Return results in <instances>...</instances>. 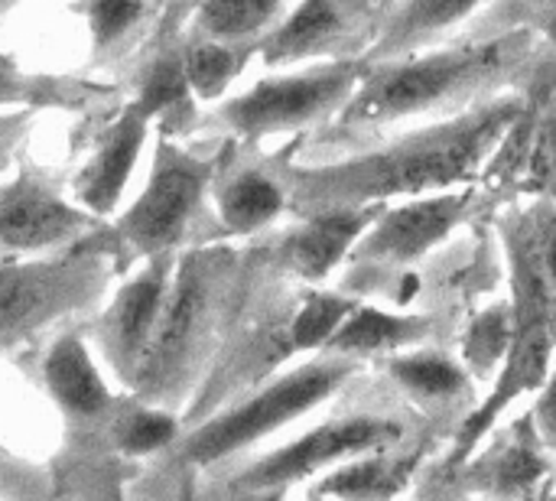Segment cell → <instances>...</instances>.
<instances>
[{"mask_svg":"<svg viewBox=\"0 0 556 501\" xmlns=\"http://www.w3.org/2000/svg\"><path fill=\"white\" fill-rule=\"evenodd\" d=\"M511 274V346L492 394L463 424L456 460L463 463L495 421L554 375L556 355V202L534 199L498 222Z\"/></svg>","mask_w":556,"mask_h":501,"instance_id":"3957f363","label":"cell"},{"mask_svg":"<svg viewBox=\"0 0 556 501\" xmlns=\"http://www.w3.org/2000/svg\"><path fill=\"white\" fill-rule=\"evenodd\" d=\"M515 26H528L556 52V0H515Z\"/></svg>","mask_w":556,"mask_h":501,"instance_id":"1f68e13d","label":"cell"},{"mask_svg":"<svg viewBox=\"0 0 556 501\" xmlns=\"http://www.w3.org/2000/svg\"><path fill=\"white\" fill-rule=\"evenodd\" d=\"M26 127V114H13V117H0V173L7 170L10 163V150H13V140L20 137V130Z\"/></svg>","mask_w":556,"mask_h":501,"instance_id":"836d02e7","label":"cell"},{"mask_svg":"<svg viewBox=\"0 0 556 501\" xmlns=\"http://www.w3.org/2000/svg\"><path fill=\"white\" fill-rule=\"evenodd\" d=\"M388 378L420 404H456L469 394V368L437 349H407L384 362Z\"/></svg>","mask_w":556,"mask_h":501,"instance_id":"cb8c5ba5","label":"cell"},{"mask_svg":"<svg viewBox=\"0 0 556 501\" xmlns=\"http://www.w3.org/2000/svg\"><path fill=\"white\" fill-rule=\"evenodd\" d=\"M283 0H192V33L218 42H261L280 23Z\"/></svg>","mask_w":556,"mask_h":501,"instance_id":"d4e9b609","label":"cell"},{"mask_svg":"<svg viewBox=\"0 0 556 501\" xmlns=\"http://www.w3.org/2000/svg\"><path fill=\"white\" fill-rule=\"evenodd\" d=\"M306 501H332V499H326V496H319V492H309V499Z\"/></svg>","mask_w":556,"mask_h":501,"instance_id":"d590c367","label":"cell"},{"mask_svg":"<svg viewBox=\"0 0 556 501\" xmlns=\"http://www.w3.org/2000/svg\"><path fill=\"white\" fill-rule=\"evenodd\" d=\"M534 427L544 447L556 450V372L544 381V388L538 391V404H534Z\"/></svg>","mask_w":556,"mask_h":501,"instance_id":"d6a6232c","label":"cell"},{"mask_svg":"<svg viewBox=\"0 0 556 501\" xmlns=\"http://www.w3.org/2000/svg\"><path fill=\"white\" fill-rule=\"evenodd\" d=\"M179 427L182 421L169 408L137 398L127 408H121L117 417L111 421V440L117 453L130 460H143V456L166 450L179 437Z\"/></svg>","mask_w":556,"mask_h":501,"instance_id":"83f0119b","label":"cell"},{"mask_svg":"<svg viewBox=\"0 0 556 501\" xmlns=\"http://www.w3.org/2000/svg\"><path fill=\"white\" fill-rule=\"evenodd\" d=\"M368 75V59H323L290 72H270L244 95L222 101L208 121L235 140L254 143L274 134L306 130L336 117Z\"/></svg>","mask_w":556,"mask_h":501,"instance_id":"8992f818","label":"cell"},{"mask_svg":"<svg viewBox=\"0 0 556 501\" xmlns=\"http://www.w3.org/2000/svg\"><path fill=\"white\" fill-rule=\"evenodd\" d=\"M482 183L502 196L556 202V101L531 98L528 111L485 166Z\"/></svg>","mask_w":556,"mask_h":501,"instance_id":"9a60e30c","label":"cell"},{"mask_svg":"<svg viewBox=\"0 0 556 501\" xmlns=\"http://www.w3.org/2000/svg\"><path fill=\"white\" fill-rule=\"evenodd\" d=\"M414 469L417 456H391L388 450H375L319 476L313 492L339 501H394L410 483Z\"/></svg>","mask_w":556,"mask_h":501,"instance_id":"603a6c76","label":"cell"},{"mask_svg":"<svg viewBox=\"0 0 556 501\" xmlns=\"http://www.w3.org/2000/svg\"><path fill=\"white\" fill-rule=\"evenodd\" d=\"M378 0H300L257 46L270 68L365 55L384 20Z\"/></svg>","mask_w":556,"mask_h":501,"instance_id":"8fae6325","label":"cell"},{"mask_svg":"<svg viewBox=\"0 0 556 501\" xmlns=\"http://www.w3.org/2000/svg\"><path fill=\"white\" fill-rule=\"evenodd\" d=\"M225 153H192L179 147L169 134H160L153 170L143 186V192L134 199V205L108 228V238L114 245L117 264L130 251V258H163L179 254V245L186 241L218 170Z\"/></svg>","mask_w":556,"mask_h":501,"instance_id":"ba28073f","label":"cell"},{"mask_svg":"<svg viewBox=\"0 0 556 501\" xmlns=\"http://www.w3.org/2000/svg\"><path fill=\"white\" fill-rule=\"evenodd\" d=\"M147 0H78L75 10L88 20L91 33V49L94 55H104L114 49L143 16H147Z\"/></svg>","mask_w":556,"mask_h":501,"instance_id":"f546056e","label":"cell"},{"mask_svg":"<svg viewBox=\"0 0 556 501\" xmlns=\"http://www.w3.org/2000/svg\"><path fill=\"white\" fill-rule=\"evenodd\" d=\"M235 264L238 254L231 248H192L179 254L160 323L130 378L134 398L166 408L182 391L218 323Z\"/></svg>","mask_w":556,"mask_h":501,"instance_id":"277c9868","label":"cell"},{"mask_svg":"<svg viewBox=\"0 0 556 501\" xmlns=\"http://www.w3.org/2000/svg\"><path fill=\"white\" fill-rule=\"evenodd\" d=\"M482 209V189L463 186L450 192L388 202L381 218L352 251V267H410L446 245L459 225Z\"/></svg>","mask_w":556,"mask_h":501,"instance_id":"30bf717a","label":"cell"},{"mask_svg":"<svg viewBox=\"0 0 556 501\" xmlns=\"http://www.w3.org/2000/svg\"><path fill=\"white\" fill-rule=\"evenodd\" d=\"M388 202L352 205V209H326L316 215H303L296 228H290L274 248V264L287 277H296L309 287L326 284L342 264H349L358 241L381 218Z\"/></svg>","mask_w":556,"mask_h":501,"instance_id":"5bb4252c","label":"cell"},{"mask_svg":"<svg viewBox=\"0 0 556 501\" xmlns=\"http://www.w3.org/2000/svg\"><path fill=\"white\" fill-rule=\"evenodd\" d=\"M404 440V427L391 417H371V414H352L329 424L313 427L309 434L283 443L280 450L267 453L254 466H248L238 476V486L248 492H277L300 486L313 476H326L329 469L375 453L391 450Z\"/></svg>","mask_w":556,"mask_h":501,"instance_id":"9c48e42d","label":"cell"},{"mask_svg":"<svg viewBox=\"0 0 556 501\" xmlns=\"http://www.w3.org/2000/svg\"><path fill=\"white\" fill-rule=\"evenodd\" d=\"M362 300L332 293V290H309L296 313L287 320L283 336H280V352L283 359L290 355H306V352H326L329 339L336 329L345 323V316L358 306Z\"/></svg>","mask_w":556,"mask_h":501,"instance_id":"4316f807","label":"cell"},{"mask_svg":"<svg viewBox=\"0 0 556 501\" xmlns=\"http://www.w3.org/2000/svg\"><path fill=\"white\" fill-rule=\"evenodd\" d=\"M433 333L430 316H410V313H388L368 303H358L345 323L336 329V336L326 346V355L339 359H371V355H397L407 349H417Z\"/></svg>","mask_w":556,"mask_h":501,"instance_id":"d6986e66","label":"cell"},{"mask_svg":"<svg viewBox=\"0 0 556 501\" xmlns=\"http://www.w3.org/2000/svg\"><path fill=\"white\" fill-rule=\"evenodd\" d=\"M10 7H13V0H0V16H3V13H7Z\"/></svg>","mask_w":556,"mask_h":501,"instance_id":"e575fe53","label":"cell"},{"mask_svg":"<svg viewBox=\"0 0 556 501\" xmlns=\"http://www.w3.org/2000/svg\"><path fill=\"white\" fill-rule=\"evenodd\" d=\"M225 156H228V150H225ZM212 196H215L222 231L231 238L257 235L290 209L283 170L277 173L270 166H254V163L225 166V160H222V170L212 183Z\"/></svg>","mask_w":556,"mask_h":501,"instance_id":"e0dca14e","label":"cell"},{"mask_svg":"<svg viewBox=\"0 0 556 501\" xmlns=\"http://www.w3.org/2000/svg\"><path fill=\"white\" fill-rule=\"evenodd\" d=\"M117 267L114 245L98 228L52 258L0 261V349H13L65 313L94 303Z\"/></svg>","mask_w":556,"mask_h":501,"instance_id":"5b68a950","label":"cell"},{"mask_svg":"<svg viewBox=\"0 0 556 501\" xmlns=\"http://www.w3.org/2000/svg\"><path fill=\"white\" fill-rule=\"evenodd\" d=\"M98 222L78 202H68L59 183L36 166H20L0 186V248L10 254L62 251L88 238Z\"/></svg>","mask_w":556,"mask_h":501,"instance_id":"7c38bea8","label":"cell"},{"mask_svg":"<svg viewBox=\"0 0 556 501\" xmlns=\"http://www.w3.org/2000/svg\"><path fill=\"white\" fill-rule=\"evenodd\" d=\"M538 33L511 26L489 39L417 49L397 59L368 62V75L352 101L336 114L339 127H384L424 114H463L479 95L518 78L538 59Z\"/></svg>","mask_w":556,"mask_h":501,"instance_id":"7a4b0ae2","label":"cell"},{"mask_svg":"<svg viewBox=\"0 0 556 501\" xmlns=\"http://www.w3.org/2000/svg\"><path fill=\"white\" fill-rule=\"evenodd\" d=\"M528 95H492L463 114L410 130L384 150L326 166H283L290 212L375 205L479 186L495 150L528 111Z\"/></svg>","mask_w":556,"mask_h":501,"instance_id":"6da1fadb","label":"cell"},{"mask_svg":"<svg viewBox=\"0 0 556 501\" xmlns=\"http://www.w3.org/2000/svg\"><path fill=\"white\" fill-rule=\"evenodd\" d=\"M192 98L195 95L182 65V39L169 36L140 65L134 82V101L153 117V124H160V134H169L179 121H192Z\"/></svg>","mask_w":556,"mask_h":501,"instance_id":"44dd1931","label":"cell"},{"mask_svg":"<svg viewBox=\"0 0 556 501\" xmlns=\"http://www.w3.org/2000/svg\"><path fill=\"white\" fill-rule=\"evenodd\" d=\"M150 127H153V117L130 98L124 111L101 130L91 160L72 179L75 202L85 212H91L94 218H108L117 212L127 192V183L137 170L140 150L150 137Z\"/></svg>","mask_w":556,"mask_h":501,"instance_id":"2e32d148","label":"cell"},{"mask_svg":"<svg viewBox=\"0 0 556 501\" xmlns=\"http://www.w3.org/2000/svg\"><path fill=\"white\" fill-rule=\"evenodd\" d=\"M541 473H544V463L531 447H511V450H505V456L495 460L489 483H492V489L511 496V492L534 486L541 479Z\"/></svg>","mask_w":556,"mask_h":501,"instance_id":"4dcf8cb0","label":"cell"},{"mask_svg":"<svg viewBox=\"0 0 556 501\" xmlns=\"http://www.w3.org/2000/svg\"><path fill=\"white\" fill-rule=\"evenodd\" d=\"M114 85L75 78V75H49V72H26L7 52H0V108H55V111H85L98 98L114 95Z\"/></svg>","mask_w":556,"mask_h":501,"instance_id":"7402d4cb","label":"cell"},{"mask_svg":"<svg viewBox=\"0 0 556 501\" xmlns=\"http://www.w3.org/2000/svg\"><path fill=\"white\" fill-rule=\"evenodd\" d=\"M355 372L358 362L323 352V359H309L290 368L287 375H277L241 404L199 424L182 440V460L195 466H212L267 440L270 434L290 427L293 421L326 404Z\"/></svg>","mask_w":556,"mask_h":501,"instance_id":"52a82bcc","label":"cell"},{"mask_svg":"<svg viewBox=\"0 0 556 501\" xmlns=\"http://www.w3.org/2000/svg\"><path fill=\"white\" fill-rule=\"evenodd\" d=\"M492 0H401L391 13H384V23L365 52L368 62L397 59L417 49H427L430 39L446 33L450 26L472 16L479 7Z\"/></svg>","mask_w":556,"mask_h":501,"instance_id":"ffe728a7","label":"cell"},{"mask_svg":"<svg viewBox=\"0 0 556 501\" xmlns=\"http://www.w3.org/2000/svg\"><path fill=\"white\" fill-rule=\"evenodd\" d=\"M508 346H511V303H495L469 326L463 339V362L476 375H489L495 368L502 372Z\"/></svg>","mask_w":556,"mask_h":501,"instance_id":"f1b7e54d","label":"cell"},{"mask_svg":"<svg viewBox=\"0 0 556 501\" xmlns=\"http://www.w3.org/2000/svg\"><path fill=\"white\" fill-rule=\"evenodd\" d=\"M257 46L261 42H218L195 33L182 39V65L192 95L199 101H218L248 62L257 59Z\"/></svg>","mask_w":556,"mask_h":501,"instance_id":"484cf974","label":"cell"},{"mask_svg":"<svg viewBox=\"0 0 556 501\" xmlns=\"http://www.w3.org/2000/svg\"><path fill=\"white\" fill-rule=\"evenodd\" d=\"M42 385L59 411L72 421H94L111 408V385L101 375L81 333L68 329L55 336L39 365Z\"/></svg>","mask_w":556,"mask_h":501,"instance_id":"ac0fdd59","label":"cell"},{"mask_svg":"<svg viewBox=\"0 0 556 501\" xmlns=\"http://www.w3.org/2000/svg\"><path fill=\"white\" fill-rule=\"evenodd\" d=\"M179 254H163V258H150L117 293L114 300L104 306L101 320H98V346L101 355L108 362V368L130 385L150 339L153 329L160 323L163 303L169 297V284H173V271H176Z\"/></svg>","mask_w":556,"mask_h":501,"instance_id":"4fadbf2b","label":"cell"}]
</instances>
